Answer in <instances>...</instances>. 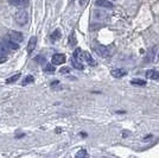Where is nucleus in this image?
<instances>
[{
  "label": "nucleus",
  "mask_w": 159,
  "mask_h": 158,
  "mask_svg": "<svg viewBox=\"0 0 159 158\" xmlns=\"http://www.w3.org/2000/svg\"><path fill=\"white\" fill-rule=\"evenodd\" d=\"M33 76H31V75H29V76H26L25 79H24V81L21 82L23 83V86H27V85H30V83H32L33 82Z\"/></svg>",
  "instance_id": "nucleus-18"
},
{
  "label": "nucleus",
  "mask_w": 159,
  "mask_h": 158,
  "mask_svg": "<svg viewBox=\"0 0 159 158\" xmlns=\"http://www.w3.org/2000/svg\"><path fill=\"white\" fill-rule=\"evenodd\" d=\"M8 1L11 5H13L16 7H20V8L29 6V0H8Z\"/></svg>",
  "instance_id": "nucleus-5"
},
{
  "label": "nucleus",
  "mask_w": 159,
  "mask_h": 158,
  "mask_svg": "<svg viewBox=\"0 0 159 158\" xmlns=\"http://www.w3.org/2000/svg\"><path fill=\"white\" fill-rule=\"evenodd\" d=\"M83 57H84V59H86L90 66H95V64H96V62L94 61V58L92 57V55L89 53H83Z\"/></svg>",
  "instance_id": "nucleus-14"
},
{
  "label": "nucleus",
  "mask_w": 159,
  "mask_h": 158,
  "mask_svg": "<svg viewBox=\"0 0 159 158\" xmlns=\"http://www.w3.org/2000/svg\"><path fill=\"white\" fill-rule=\"evenodd\" d=\"M74 57L75 58H77V59H82V57H83V53H82V50L80 49V48H76L75 49V51H74Z\"/></svg>",
  "instance_id": "nucleus-15"
},
{
  "label": "nucleus",
  "mask_w": 159,
  "mask_h": 158,
  "mask_svg": "<svg viewBox=\"0 0 159 158\" xmlns=\"http://www.w3.org/2000/svg\"><path fill=\"white\" fill-rule=\"evenodd\" d=\"M14 19L17 21V24L19 25H25L27 21H29V16H27V12L24 11V10H19L18 12H16L14 14Z\"/></svg>",
  "instance_id": "nucleus-1"
},
{
  "label": "nucleus",
  "mask_w": 159,
  "mask_h": 158,
  "mask_svg": "<svg viewBox=\"0 0 159 158\" xmlns=\"http://www.w3.org/2000/svg\"><path fill=\"white\" fill-rule=\"evenodd\" d=\"M69 1H70V2H74V1H75V0H69Z\"/></svg>",
  "instance_id": "nucleus-25"
},
{
  "label": "nucleus",
  "mask_w": 159,
  "mask_h": 158,
  "mask_svg": "<svg viewBox=\"0 0 159 158\" xmlns=\"http://www.w3.org/2000/svg\"><path fill=\"white\" fill-rule=\"evenodd\" d=\"M131 83L132 85H135V86H145L146 82L144 80H139V79H134L131 81Z\"/></svg>",
  "instance_id": "nucleus-17"
},
{
  "label": "nucleus",
  "mask_w": 159,
  "mask_h": 158,
  "mask_svg": "<svg viewBox=\"0 0 159 158\" xmlns=\"http://www.w3.org/2000/svg\"><path fill=\"white\" fill-rule=\"evenodd\" d=\"M127 72L125 69H113L112 70V75L114 76V77H118V79H120V77H124L125 75H126Z\"/></svg>",
  "instance_id": "nucleus-10"
},
{
  "label": "nucleus",
  "mask_w": 159,
  "mask_h": 158,
  "mask_svg": "<svg viewBox=\"0 0 159 158\" xmlns=\"http://www.w3.org/2000/svg\"><path fill=\"white\" fill-rule=\"evenodd\" d=\"M8 50H10V49L5 45V43H1V44H0V63H4L7 59L6 55Z\"/></svg>",
  "instance_id": "nucleus-4"
},
{
  "label": "nucleus",
  "mask_w": 159,
  "mask_h": 158,
  "mask_svg": "<svg viewBox=\"0 0 159 158\" xmlns=\"http://www.w3.org/2000/svg\"><path fill=\"white\" fill-rule=\"evenodd\" d=\"M95 5L99 7H105V8H112L113 4L108 0H96Z\"/></svg>",
  "instance_id": "nucleus-7"
},
{
  "label": "nucleus",
  "mask_w": 159,
  "mask_h": 158,
  "mask_svg": "<svg viewBox=\"0 0 159 158\" xmlns=\"http://www.w3.org/2000/svg\"><path fill=\"white\" fill-rule=\"evenodd\" d=\"M158 56H159V55H158Z\"/></svg>",
  "instance_id": "nucleus-26"
},
{
  "label": "nucleus",
  "mask_w": 159,
  "mask_h": 158,
  "mask_svg": "<svg viewBox=\"0 0 159 158\" xmlns=\"http://www.w3.org/2000/svg\"><path fill=\"white\" fill-rule=\"evenodd\" d=\"M76 43H77V40H76V36H75V32H71L70 37H69V45L74 46V45H76Z\"/></svg>",
  "instance_id": "nucleus-16"
},
{
  "label": "nucleus",
  "mask_w": 159,
  "mask_h": 158,
  "mask_svg": "<svg viewBox=\"0 0 159 158\" xmlns=\"http://www.w3.org/2000/svg\"><path fill=\"white\" fill-rule=\"evenodd\" d=\"M69 72H70V68H68V67H63V68H61L60 70L61 74H68Z\"/></svg>",
  "instance_id": "nucleus-23"
},
{
  "label": "nucleus",
  "mask_w": 159,
  "mask_h": 158,
  "mask_svg": "<svg viewBox=\"0 0 159 158\" xmlns=\"http://www.w3.org/2000/svg\"><path fill=\"white\" fill-rule=\"evenodd\" d=\"M19 77H20V74H16V75L12 76V77H8V79L6 80V82L7 83H13V82H16Z\"/></svg>",
  "instance_id": "nucleus-19"
},
{
  "label": "nucleus",
  "mask_w": 159,
  "mask_h": 158,
  "mask_svg": "<svg viewBox=\"0 0 159 158\" xmlns=\"http://www.w3.org/2000/svg\"><path fill=\"white\" fill-rule=\"evenodd\" d=\"M87 2H88V0H80V5L81 6H86Z\"/></svg>",
  "instance_id": "nucleus-24"
},
{
  "label": "nucleus",
  "mask_w": 159,
  "mask_h": 158,
  "mask_svg": "<svg viewBox=\"0 0 159 158\" xmlns=\"http://www.w3.org/2000/svg\"><path fill=\"white\" fill-rule=\"evenodd\" d=\"M71 63H73V67L75 68V69H77V70H83V64L81 63V61L80 59H77V58H75L74 57L73 59H71Z\"/></svg>",
  "instance_id": "nucleus-12"
},
{
  "label": "nucleus",
  "mask_w": 159,
  "mask_h": 158,
  "mask_svg": "<svg viewBox=\"0 0 159 158\" xmlns=\"http://www.w3.org/2000/svg\"><path fill=\"white\" fill-rule=\"evenodd\" d=\"M84 156H87L86 150H81V151H79L76 153V157H84Z\"/></svg>",
  "instance_id": "nucleus-22"
},
{
  "label": "nucleus",
  "mask_w": 159,
  "mask_h": 158,
  "mask_svg": "<svg viewBox=\"0 0 159 158\" xmlns=\"http://www.w3.org/2000/svg\"><path fill=\"white\" fill-rule=\"evenodd\" d=\"M52 63L55 66H61L66 63V56L63 53H55L52 56Z\"/></svg>",
  "instance_id": "nucleus-3"
},
{
  "label": "nucleus",
  "mask_w": 159,
  "mask_h": 158,
  "mask_svg": "<svg viewBox=\"0 0 159 158\" xmlns=\"http://www.w3.org/2000/svg\"><path fill=\"white\" fill-rule=\"evenodd\" d=\"M146 77L151 80H159V72L153 70V69L147 70V72H146Z\"/></svg>",
  "instance_id": "nucleus-9"
},
{
  "label": "nucleus",
  "mask_w": 159,
  "mask_h": 158,
  "mask_svg": "<svg viewBox=\"0 0 159 158\" xmlns=\"http://www.w3.org/2000/svg\"><path fill=\"white\" fill-rule=\"evenodd\" d=\"M34 61H36V62H38V63H39V64H43V63H45V57H44V56H37V57H36V58H34Z\"/></svg>",
  "instance_id": "nucleus-21"
},
{
  "label": "nucleus",
  "mask_w": 159,
  "mask_h": 158,
  "mask_svg": "<svg viewBox=\"0 0 159 158\" xmlns=\"http://www.w3.org/2000/svg\"><path fill=\"white\" fill-rule=\"evenodd\" d=\"M45 72H48V74L55 72V66H53V64H48V66L45 67Z\"/></svg>",
  "instance_id": "nucleus-20"
},
{
  "label": "nucleus",
  "mask_w": 159,
  "mask_h": 158,
  "mask_svg": "<svg viewBox=\"0 0 159 158\" xmlns=\"http://www.w3.org/2000/svg\"><path fill=\"white\" fill-rule=\"evenodd\" d=\"M94 51L98 53L101 57H108L111 53H109V50L107 49L106 46L101 45V44H95L94 45Z\"/></svg>",
  "instance_id": "nucleus-2"
},
{
  "label": "nucleus",
  "mask_w": 159,
  "mask_h": 158,
  "mask_svg": "<svg viewBox=\"0 0 159 158\" xmlns=\"http://www.w3.org/2000/svg\"><path fill=\"white\" fill-rule=\"evenodd\" d=\"M10 38L16 40V42H21V40H24V36L19 31H11L10 32Z\"/></svg>",
  "instance_id": "nucleus-6"
},
{
  "label": "nucleus",
  "mask_w": 159,
  "mask_h": 158,
  "mask_svg": "<svg viewBox=\"0 0 159 158\" xmlns=\"http://www.w3.org/2000/svg\"><path fill=\"white\" fill-rule=\"evenodd\" d=\"M61 37H62V32H61L60 29H56V30L51 33V40H53V42L61 40Z\"/></svg>",
  "instance_id": "nucleus-13"
},
{
  "label": "nucleus",
  "mask_w": 159,
  "mask_h": 158,
  "mask_svg": "<svg viewBox=\"0 0 159 158\" xmlns=\"http://www.w3.org/2000/svg\"><path fill=\"white\" fill-rule=\"evenodd\" d=\"M18 42H16L13 40H10L5 42V45L10 49V50H17V49H19V44H17Z\"/></svg>",
  "instance_id": "nucleus-11"
},
{
  "label": "nucleus",
  "mask_w": 159,
  "mask_h": 158,
  "mask_svg": "<svg viewBox=\"0 0 159 158\" xmlns=\"http://www.w3.org/2000/svg\"><path fill=\"white\" fill-rule=\"evenodd\" d=\"M36 44H37V38L36 37H31L30 40H29V44H27V53H32L33 50H34V48H36Z\"/></svg>",
  "instance_id": "nucleus-8"
}]
</instances>
